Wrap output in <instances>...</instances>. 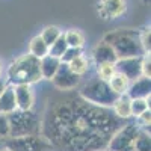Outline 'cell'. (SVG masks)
<instances>
[{
	"label": "cell",
	"mask_w": 151,
	"mask_h": 151,
	"mask_svg": "<svg viewBox=\"0 0 151 151\" xmlns=\"http://www.w3.org/2000/svg\"><path fill=\"white\" fill-rule=\"evenodd\" d=\"M124 125V119L109 107L95 106L79 98L59 101L47 116V141L67 151H101Z\"/></svg>",
	"instance_id": "1"
},
{
	"label": "cell",
	"mask_w": 151,
	"mask_h": 151,
	"mask_svg": "<svg viewBox=\"0 0 151 151\" xmlns=\"http://www.w3.org/2000/svg\"><path fill=\"white\" fill-rule=\"evenodd\" d=\"M104 42L112 45L118 59L141 58L147 55L139 41V32L133 29H119L104 35Z\"/></svg>",
	"instance_id": "2"
},
{
	"label": "cell",
	"mask_w": 151,
	"mask_h": 151,
	"mask_svg": "<svg viewBox=\"0 0 151 151\" xmlns=\"http://www.w3.org/2000/svg\"><path fill=\"white\" fill-rule=\"evenodd\" d=\"M41 79L40 59L29 55H23L15 59L8 68V82L12 86L32 85Z\"/></svg>",
	"instance_id": "3"
},
{
	"label": "cell",
	"mask_w": 151,
	"mask_h": 151,
	"mask_svg": "<svg viewBox=\"0 0 151 151\" xmlns=\"http://www.w3.org/2000/svg\"><path fill=\"white\" fill-rule=\"evenodd\" d=\"M9 121V137H21V136H33L40 134L41 122L35 112L30 110H20L8 113Z\"/></svg>",
	"instance_id": "4"
},
{
	"label": "cell",
	"mask_w": 151,
	"mask_h": 151,
	"mask_svg": "<svg viewBox=\"0 0 151 151\" xmlns=\"http://www.w3.org/2000/svg\"><path fill=\"white\" fill-rule=\"evenodd\" d=\"M79 97H82L85 101L95 104V106H101V107H112L115 100L119 97L110 89V86L107 82L101 79H92L86 85L82 86V89L79 92Z\"/></svg>",
	"instance_id": "5"
},
{
	"label": "cell",
	"mask_w": 151,
	"mask_h": 151,
	"mask_svg": "<svg viewBox=\"0 0 151 151\" xmlns=\"http://www.w3.org/2000/svg\"><path fill=\"white\" fill-rule=\"evenodd\" d=\"M139 132H141V129L136 124H133V122L124 124L110 137V141L107 144V150L109 151H133L136 137L139 134Z\"/></svg>",
	"instance_id": "6"
},
{
	"label": "cell",
	"mask_w": 151,
	"mask_h": 151,
	"mask_svg": "<svg viewBox=\"0 0 151 151\" xmlns=\"http://www.w3.org/2000/svg\"><path fill=\"white\" fill-rule=\"evenodd\" d=\"M52 147L45 137L40 134L33 136H21V137H6L5 148L11 151H45Z\"/></svg>",
	"instance_id": "7"
},
{
	"label": "cell",
	"mask_w": 151,
	"mask_h": 151,
	"mask_svg": "<svg viewBox=\"0 0 151 151\" xmlns=\"http://www.w3.org/2000/svg\"><path fill=\"white\" fill-rule=\"evenodd\" d=\"M53 83L62 91H70V89H74L76 86L80 83V76L74 74L70 68H68V64H64L60 62V65L58 68V71L55 73L53 76Z\"/></svg>",
	"instance_id": "8"
},
{
	"label": "cell",
	"mask_w": 151,
	"mask_h": 151,
	"mask_svg": "<svg viewBox=\"0 0 151 151\" xmlns=\"http://www.w3.org/2000/svg\"><path fill=\"white\" fill-rule=\"evenodd\" d=\"M141 58H125V59H118L115 62V70L116 73L125 76L130 83L142 77V71H141Z\"/></svg>",
	"instance_id": "9"
},
{
	"label": "cell",
	"mask_w": 151,
	"mask_h": 151,
	"mask_svg": "<svg viewBox=\"0 0 151 151\" xmlns=\"http://www.w3.org/2000/svg\"><path fill=\"white\" fill-rule=\"evenodd\" d=\"M127 5L124 0H101L98 3V12L103 18L109 20V18H116L119 15H122Z\"/></svg>",
	"instance_id": "10"
},
{
	"label": "cell",
	"mask_w": 151,
	"mask_h": 151,
	"mask_svg": "<svg viewBox=\"0 0 151 151\" xmlns=\"http://www.w3.org/2000/svg\"><path fill=\"white\" fill-rule=\"evenodd\" d=\"M92 59L95 60L97 65L98 64H106V62H109V64H115V62L118 60L115 50L112 48V45H109L104 41L98 42L95 45L94 52H92Z\"/></svg>",
	"instance_id": "11"
},
{
	"label": "cell",
	"mask_w": 151,
	"mask_h": 151,
	"mask_svg": "<svg viewBox=\"0 0 151 151\" xmlns=\"http://www.w3.org/2000/svg\"><path fill=\"white\" fill-rule=\"evenodd\" d=\"M17 109L20 110H30L33 106V92L30 89V85H17L14 86Z\"/></svg>",
	"instance_id": "12"
},
{
	"label": "cell",
	"mask_w": 151,
	"mask_h": 151,
	"mask_svg": "<svg viewBox=\"0 0 151 151\" xmlns=\"http://www.w3.org/2000/svg\"><path fill=\"white\" fill-rule=\"evenodd\" d=\"M150 89H151V82L148 77H139L137 80L132 82L129 89H127V95L133 100V98H147L150 97Z\"/></svg>",
	"instance_id": "13"
},
{
	"label": "cell",
	"mask_w": 151,
	"mask_h": 151,
	"mask_svg": "<svg viewBox=\"0 0 151 151\" xmlns=\"http://www.w3.org/2000/svg\"><path fill=\"white\" fill-rule=\"evenodd\" d=\"M60 65V60L58 58H53V56H44L40 59V71H41V79H48V80H52L53 79V76L55 73L58 71Z\"/></svg>",
	"instance_id": "14"
},
{
	"label": "cell",
	"mask_w": 151,
	"mask_h": 151,
	"mask_svg": "<svg viewBox=\"0 0 151 151\" xmlns=\"http://www.w3.org/2000/svg\"><path fill=\"white\" fill-rule=\"evenodd\" d=\"M17 109L15 101V94H14V86H6L5 91L0 95V113L8 115Z\"/></svg>",
	"instance_id": "15"
},
{
	"label": "cell",
	"mask_w": 151,
	"mask_h": 151,
	"mask_svg": "<svg viewBox=\"0 0 151 151\" xmlns=\"http://www.w3.org/2000/svg\"><path fill=\"white\" fill-rule=\"evenodd\" d=\"M130 101H132V98L127 95V94H122L119 95L116 100H115V103H113L112 109H113V113L121 118V119H127L132 116V113H130Z\"/></svg>",
	"instance_id": "16"
},
{
	"label": "cell",
	"mask_w": 151,
	"mask_h": 151,
	"mask_svg": "<svg viewBox=\"0 0 151 151\" xmlns=\"http://www.w3.org/2000/svg\"><path fill=\"white\" fill-rule=\"evenodd\" d=\"M107 83H109V86H110V89L115 92L116 95L127 94V89H129V86H130V80L125 77V76L119 74V73L113 74Z\"/></svg>",
	"instance_id": "17"
},
{
	"label": "cell",
	"mask_w": 151,
	"mask_h": 151,
	"mask_svg": "<svg viewBox=\"0 0 151 151\" xmlns=\"http://www.w3.org/2000/svg\"><path fill=\"white\" fill-rule=\"evenodd\" d=\"M29 53L32 55V56H35V58H38V59H41V58H44V56H47L48 55V45L44 42V40L38 35V36H35L33 40L30 41V45H29Z\"/></svg>",
	"instance_id": "18"
},
{
	"label": "cell",
	"mask_w": 151,
	"mask_h": 151,
	"mask_svg": "<svg viewBox=\"0 0 151 151\" xmlns=\"http://www.w3.org/2000/svg\"><path fill=\"white\" fill-rule=\"evenodd\" d=\"M65 41L68 44V47H73V48H82L83 44H85V36L80 30H76V29H70L65 35Z\"/></svg>",
	"instance_id": "19"
},
{
	"label": "cell",
	"mask_w": 151,
	"mask_h": 151,
	"mask_svg": "<svg viewBox=\"0 0 151 151\" xmlns=\"http://www.w3.org/2000/svg\"><path fill=\"white\" fill-rule=\"evenodd\" d=\"M150 109V97L147 98H133L130 101V113L132 116H139L141 113Z\"/></svg>",
	"instance_id": "20"
},
{
	"label": "cell",
	"mask_w": 151,
	"mask_h": 151,
	"mask_svg": "<svg viewBox=\"0 0 151 151\" xmlns=\"http://www.w3.org/2000/svg\"><path fill=\"white\" fill-rule=\"evenodd\" d=\"M67 48H68V44H67V41H65V38H64V35H60L58 40L48 47V55L50 56H53V58H58V59H60L62 58V55H64L65 52H67Z\"/></svg>",
	"instance_id": "21"
},
{
	"label": "cell",
	"mask_w": 151,
	"mask_h": 151,
	"mask_svg": "<svg viewBox=\"0 0 151 151\" xmlns=\"http://www.w3.org/2000/svg\"><path fill=\"white\" fill-rule=\"evenodd\" d=\"M68 68L74 73V74H77V76H83L88 73V70H89V64H88V60L80 55L77 56L76 59H73L70 64H68Z\"/></svg>",
	"instance_id": "22"
},
{
	"label": "cell",
	"mask_w": 151,
	"mask_h": 151,
	"mask_svg": "<svg viewBox=\"0 0 151 151\" xmlns=\"http://www.w3.org/2000/svg\"><path fill=\"white\" fill-rule=\"evenodd\" d=\"M133 151H151L150 133H147L145 130H141V132H139V134H137V137H136Z\"/></svg>",
	"instance_id": "23"
},
{
	"label": "cell",
	"mask_w": 151,
	"mask_h": 151,
	"mask_svg": "<svg viewBox=\"0 0 151 151\" xmlns=\"http://www.w3.org/2000/svg\"><path fill=\"white\" fill-rule=\"evenodd\" d=\"M60 35H62V32H60L59 27H56V26H48V27H45V29L42 30V33H41L40 36L44 40V42L50 47Z\"/></svg>",
	"instance_id": "24"
},
{
	"label": "cell",
	"mask_w": 151,
	"mask_h": 151,
	"mask_svg": "<svg viewBox=\"0 0 151 151\" xmlns=\"http://www.w3.org/2000/svg\"><path fill=\"white\" fill-rule=\"evenodd\" d=\"M97 73H98V79H101L104 82H109L112 76L116 73L115 64H109V62H106V64H98L97 65Z\"/></svg>",
	"instance_id": "25"
},
{
	"label": "cell",
	"mask_w": 151,
	"mask_h": 151,
	"mask_svg": "<svg viewBox=\"0 0 151 151\" xmlns=\"http://www.w3.org/2000/svg\"><path fill=\"white\" fill-rule=\"evenodd\" d=\"M139 41H141V45L144 48V52L147 55H150V50H151V32H150V27H145L142 32H139Z\"/></svg>",
	"instance_id": "26"
},
{
	"label": "cell",
	"mask_w": 151,
	"mask_h": 151,
	"mask_svg": "<svg viewBox=\"0 0 151 151\" xmlns=\"http://www.w3.org/2000/svg\"><path fill=\"white\" fill-rule=\"evenodd\" d=\"M82 55V48H73V47H68L67 52L62 55V58L59 59L60 62H64V64H70L73 59H76L77 56Z\"/></svg>",
	"instance_id": "27"
},
{
	"label": "cell",
	"mask_w": 151,
	"mask_h": 151,
	"mask_svg": "<svg viewBox=\"0 0 151 151\" xmlns=\"http://www.w3.org/2000/svg\"><path fill=\"white\" fill-rule=\"evenodd\" d=\"M0 137L6 139L9 137V121H8V115L0 113Z\"/></svg>",
	"instance_id": "28"
},
{
	"label": "cell",
	"mask_w": 151,
	"mask_h": 151,
	"mask_svg": "<svg viewBox=\"0 0 151 151\" xmlns=\"http://www.w3.org/2000/svg\"><path fill=\"white\" fill-rule=\"evenodd\" d=\"M141 71H142V76L144 77H151V59H150V55H144L142 56V60H141Z\"/></svg>",
	"instance_id": "29"
},
{
	"label": "cell",
	"mask_w": 151,
	"mask_h": 151,
	"mask_svg": "<svg viewBox=\"0 0 151 151\" xmlns=\"http://www.w3.org/2000/svg\"><path fill=\"white\" fill-rule=\"evenodd\" d=\"M137 118H139V121H141V124L144 125V127H150V122H151V112H150V109L145 110L144 113H141Z\"/></svg>",
	"instance_id": "30"
},
{
	"label": "cell",
	"mask_w": 151,
	"mask_h": 151,
	"mask_svg": "<svg viewBox=\"0 0 151 151\" xmlns=\"http://www.w3.org/2000/svg\"><path fill=\"white\" fill-rule=\"evenodd\" d=\"M8 85H6V82H3L2 79H0V95H2V92L5 91V88H6Z\"/></svg>",
	"instance_id": "31"
},
{
	"label": "cell",
	"mask_w": 151,
	"mask_h": 151,
	"mask_svg": "<svg viewBox=\"0 0 151 151\" xmlns=\"http://www.w3.org/2000/svg\"><path fill=\"white\" fill-rule=\"evenodd\" d=\"M0 151H11V150H8V148H2V150H0Z\"/></svg>",
	"instance_id": "32"
},
{
	"label": "cell",
	"mask_w": 151,
	"mask_h": 151,
	"mask_svg": "<svg viewBox=\"0 0 151 151\" xmlns=\"http://www.w3.org/2000/svg\"><path fill=\"white\" fill-rule=\"evenodd\" d=\"M0 76H2V64H0Z\"/></svg>",
	"instance_id": "33"
}]
</instances>
